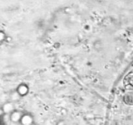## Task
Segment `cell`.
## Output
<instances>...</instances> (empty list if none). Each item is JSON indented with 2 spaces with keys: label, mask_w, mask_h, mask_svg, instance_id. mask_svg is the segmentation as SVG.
<instances>
[{
  "label": "cell",
  "mask_w": 133,
  "mask_h": 125,
  "mask_svg": "<svg viewBox=\"0 0 133 125\" xmlns=\"http://www.w3.org/2000/svg\"><path fill=\"white\" fill-rule=\"evenodd\" d=\"M123 85L126 89L133 91V72L125 76L123 79Z\"/></svg>",
  "instance_id": "1"
},
{
  "label": "cell",
  "mask_w": 133,
  "mask_h": 125,
  "mask_svg": "<svg viewBox=\"0 0 133 125\" xmlns=\"http://www.w3.org/2000/svg\"><path fill=\"white\" fill-rule=\"evenodd\" d=\"M123 100L128 105H133V92H127L123 96Z\"/></svg>",
  "instance_id": "2"
}]
</instances>
